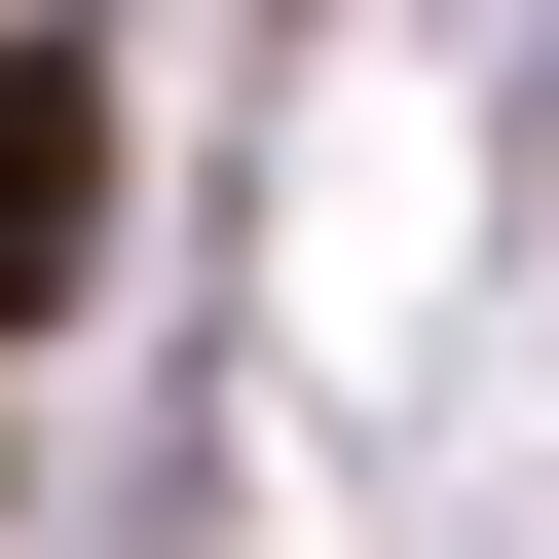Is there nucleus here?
<instances>
[{
    "mask_svg": "<svg viewBox=\"0 0 559 559\" xmlns=\"http://www.w3.org/2000/svg\"><path fill=\"white\" fill-rule=\"evenodd\" d=\"M75 224H112V75H75V38H0V336L75 299Z\"/></svg>",
    "mask_w": 559,
    "mask_h": 559,
    "instance_id": "1",
    "label": "nucleus"
}]
</instances>
